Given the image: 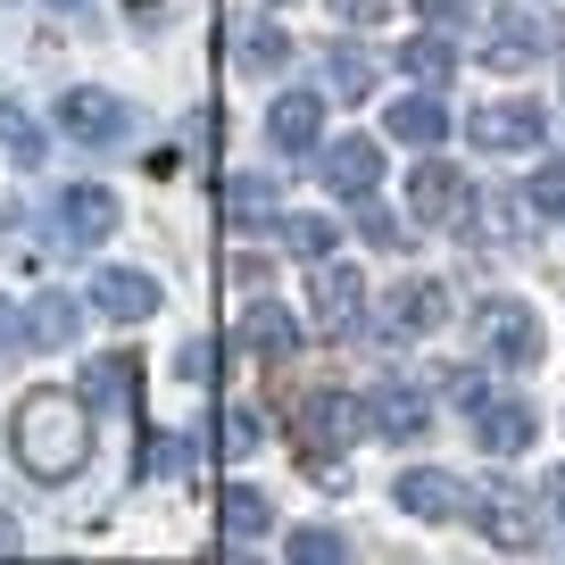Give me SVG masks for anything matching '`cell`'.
Returning a JSON list of instances; mask_svg holds the SVG:
<instances>
[{"mask_svg":"<svg viewBox=\"0 0 565 565\" xmlns=\"http://www.w3.org/2000/svg\"><path fill=\"white\" fill-rule=\"evenodd\" d=\"M548 51H557V25H548V18H524V9H499V18H491V42H482V58H491L499 75L532 67V58H548Z\"/></svg>","mask_w":565,"mask_h":565,"instance_id":"9","label":"cell"},{"mask_svg":"<svg viewBox=\"0 0 565 565\" xmlns=\"http://www.w3.org/2000/svg\"><path fill=\"white\" fill-rule=\"evenodd\" d=\"M308 308H317L324 333H358V308H366V275H358V266H341V258H317Z\"/></svg>","mask_w":565,"mask_h":565,"instance_id":"12","label":"cell"},{"mask_svg":"<svg viewBox=\"0 0 565 565\" xmlns=\"http://www.w3.org/2000/svg\"><path fill=\"white\" fill-rule=\"evenodd\" d=\"M366 424L383 441H424V433H433V391L407 383V374H383V383L366 391Z\"/></svg>","mask_w":565,"mask_h":565,"instance_id":"4","label":"cell"},{"mask_svg":"<svg viewBox=\"0 0 565 565\" xmlns=\"http://www.w3.org/2000/svg\"><path fill=\"white\" fill-rule=\"evenodd\" d=\"M291 433H300V449H308V475H333V458L366 433V399H350V391H300Z\"/></svg>","mask_w":565,"mask_h":565,"instance_id":"2","label":"cell"},{"mask_svg":"<svg viewBox=\"0 0 565 565\" xmlns=\"http://www.w3.org/2000/svg\"><path fill=\"white\" fill-rule=\"evenodd\" d=\"M391 0H333V18H350V25H366V18H383Z\"/></svg>","mask_w":565,"mask_h":565,"instance_id":"35","label":"cell"},{"mask_svg":"<svg viewBox=\"0 0 565 565\" xmlns=\"http://www.w3.org/2000/svg\"><path fill=\"white\" fill-rule=\"evenodd\" d=\"M541 134H548L541 100H482L475 117H466V141H475V150H541Z\"/></svg>","mask_w":565,"mask_h":565,"instance_id":"5","label":"cell"},{"mask_svg":"<svg viewBox=\"0 0 565 565\" xmlns=\"http://www.w3.org/2000/svg\"><path fill=\"white\" fill-rule=\"evenodd\" d=\"M399 67L416 75V84H449V75H458V42L449 34H416V42H399Z\"/></svg>","mask_w":565,"mask_h":565,"instance_id":"25","label":"cell"},{"mask_svg":"<svg viewBox=\"0 0 565 565\" xmlns=\"http://www.w3.org/2000/svg\"><path fill=\"white\" fill-rule=\"evenodd\" d=\"M532 209H541V216H565V159H541V167H532Z\"/></svg>","mask_w":565,"mask_h":565,"instance_id":"31","label":"cell"},{"mask_svg":"<svg viewBox=\"0 0 565 565\" xmlns=\"http://www.w3.org/2000/svg\"><path fill=\"white\" fill-rule=\"evenodd\" d=\"M9 449L34 482H75L92 458V399L75 391H25L9 416Z\"/></svg>","mask_w":565,"mask_h":565,"instance_id":"1","label":"cell"},{"mask_svg":"<svg viewBox=\"0 0 565 565\" xmlns=\"http://www.w3.org/2000/svg\"><path fill=\"white\" fill-rule=\"evenodd\" d=\"M416 9H424L433 25H458V18H466V0H416Z\"/></svg>","mask_w":565,"mask_h":565,"instance_id":"36","label":"cell"},{"mask_svg":"<svg viewBox=\"0 0 565 565\" xmlns=\"http://www.w3.org/2000/svg\"><path fill=\"white\" fill-rule=\"evenodd\" d=\"M134 391H141V358H100V366H92V383H84V399L92 407H134Z\"/></svg>","mask_w":565,"mask_h":565,"instance_id":"24","label":"cell"},{"mask_svg":"<svg viewBox=\"0 0 565 565\" xmlns=\"http://www.w3.org/2000/svg\"><path fill=\"white\" fill-rule=\"evenodd\" d=\"M391 499H399L407 515H424V524H449V515L475 508V491H466L458 475H441V466H407V475L391 482Z\"/></svg>","mask_w":565,"mask_h":565,"instance_id":"11","label":"cell"},{"mask_svg":"<svg viewBox=\"0 0 565 565\" xmlns=\"http://www.w3.org/2000/svg\"><path fill=\"white\" fill-rule=\"evenodd\" d=\"M0 150L18 167H42V150H51V134H42V117L25 100H0Z\"/></svg>","mask_w":565,"mask_h":565,"instance_id":"21","label":"cell"},{"mask_svg":"<svg viewBox=\"0 0 565 565\" xmlns=\"http://www.w3.org/2000/svg\"><path fill=\"white\" fill-rule=\"evenodd\" d=\"M175 366H183V383H209L216 350H209V341H183V358H175Z\"/></svg>","mask_w":565,"mask_h":565,"instance_id":"34","label":"cell"},{"mask_svg":"<svg viewBox=\"0 0 565 565\" xmlns=\"http://www.w3.org/2000/svg\"><path fill=\"white\" fill-rule=\"evenodd\" d=\"M225 216L233 225H275V175H233L225 183Z\"/></svg>","mask_w":565,"mask_h":565,"instance_id":"27","label":"cell"},{"mask_svg":"<svg viewBox=\"0 0 565 565\" xmlns=\"http://www.w3.org/2000/svg\"><path fill=\"white\" fill-rule=\"evenodd\" d=\"M282 249H291V258H333V242H341V233H333V216H282Z\"/></svg>","mask_w":565,"mask_h":565,"instance_id":"28","label":"cell"},{"mask_svg":"<svg viewBox=\"0 0 565 565\" xmlns=\"http://www.w3.org/2000/svg\"><path fill=\"white\" fill-rule=\"evenodd\" d=\"M466 416H475V441L491 449V458H515V449L532 441V407L524 399H491V391H482Z\"/></svg>","mask_w":565,"mask_h":565,"instance_id":"16","label":"cell"},{"mask_svg":"<svg viewBox=\"0 0 565 565\" xmlns=\"http://www.w3.org/2000/svg\"><path fill=\"white\" fill-rule=\"evenodd\" d=\"M266 524H275V499L249 491V482H233V491H225V541H233V548H249Z\"/></svg>","mask_w":565,"mask_h":565,"instance_id":"23","label":"cell"},{"mask_svg":"<svg viewBox=\"0 0 565 565\" xmlns=\"http://www.w3.org/2000/svg\"><path fill=\"white\" fill-rule=\"evenodd\" d=\"M275 9H282V0H275Z\"/></svg>","mask_w":565,"mask_h":565,"instance_id":"38","label":"cell"},{"mask_svg":"<svg viewBox=\"0 0 565 565\" xmlns=\"http://www.w3.org/2000/svg\"><path fill=\"white\" fill-rule=\"evenodd\" d=\"M266 141L291 150V159L317 150V141H324V92H282V100L266 108Z\"/></svg>","mask_w":565,"mask_h":565,"instance_id":"15","label":"cell"},{"mask_svg":"<svg viewBox=\"0 0 565 565\" xmlns=\"http://www.w3.org/2000/svg\"><path fill=\"white\" fill-rule=\"evenodd\" d=\"M324 84H333V100H366L374 92V58L358 51V42H333V51H324Z\"/></svg>","mask_w":565,"mask_h":565,"instance_id":"26","label":"cell"},{"mask_svg":"<svg viewBox=\"0 0 565 565\" xmlns=\"http://www.w3.org/2000/svg\"><path fill=\"white\" fill-rule=\"evenodd\" d=\"M84 308H100V317H117V324H141V317H159V282L141 275V266H100Z\"/></svg>","mask_w":565,"mask_h":565,"instance_id":"13","label":"cell"},{"mask_svg":"<svg viewBox=\"0 0 565 565\" xmlns=\"http://www.w3.org/2000/svg\"><path fill=\"white\" fill-rule=\"evenodd\" d=\"M475 333H482V350H491L499 366H532V358H541V317H532L524 300H482Z\"/></svg>","mask_w":565,"mask_h":565,"instance_id":"6","label":"cell"},{"mask_svg":"<svg viewBox=\"0 0 565 565\" xmlns=\"http://www.w3.org/2000/svg\"><path fill=\"white\" fill-rule=\"evenodd\" d=\"M548 491H557V508H565V475H557V482H548Z\"/></svg>","mask_w":565,"mask_h":565,"instance_id":"37","label":"cell"},{"mask_svg":"<svg viewBox=\"0 0 565 565\" xmlns=\"http://www.w3.org/2000/svg\"><path fill=\"white\" fill-rule=\"evenodd\" d=\"M233 58H242L249 75H282L291 34H282V25H233Z\"/></svg>","mask_w":565,"mask_h":565,"instance_id":"22","label":"cell"},{"mask_svg":"<svg viewBox=\"0 0 565 565\" xmlns=\"http://www.w3.org/2000/svg\"><path fill=\"white\" fill-rule=\"evenodd\" d=\"M216 449H225V458H249V449H258V416H249V407H233V416H225V441H216Z\"/></svg>","mask_w":565,"mask_h":565,"instance_id":"32","label":"cell"},{"mask_svg":"<svg viewBox=\"0 0 565 565\" xmlns=\"http://www.w3.org/2000/svg\"><path fill=\"white\" fill-rule=\"evenodd\" d=\"M18 350H25V308L0 300V358H18Z\"/></svg>","mask_w":565,"mask_h":565,"instance_id":"33","label":"cell"},{"mask_svg":"<svg viewBox=\"0 0 565 565\" xmlns=\"http://www.w3.org/2000/svg\"><path fill=\"white\" fill-rule=\"evenodd\" d=\"M291 557H300V565H317V557H350V541H341L333 524H300V532H291Z\"/></svg>","mask_w":565,"mask_h":565,"instance_id":"30","label":"cell"},{"mask_svg":"<svg viewBox=\"0 0 565 565\" xmlns=\"http://www.w3.org/2000/svg\"><path fill=\"white\" fill-rule=\"evenodd\" d=\"M441 134H449V108L433 100V92H407V100H391V141H407V150H433Z\"/></svg>","mask_w":565,"mask_h":565,"instance_id":"20","label":"cell"},{"mask_svg":"<svg viewBox=\"0 0 565 565\" xmlns=\"http://www.w3.org/2000/svg\"><path fill=\"white\" fill-rule=\"evenodd\" d=\"M117 192H108V183H67V192H58V242L67 249H100L108 233H117Z\"/></svg>","mask_w":565,"mask_h":565,"instance_id":"7","label":"cell"},{"mask_svg":"<svg viewBox=\"0 0 565 565\" xmlns=\"http://www.w3.org/2000/svg\"><path fill=\"white\" fill-rule=\"evenodd\" d=\"M242 350L258 358V366H282V358L300 350V324H291V308H275V300L242 308Z\"/></svg>","mask_w":565,"mask_h":565,"instance_id":"17","label":"cell"},{"mask_svg":"<svg viewBox=\"0 0 565 565\" xmlns=\"http://www.w3.org/2000/svg\"><path fill=\"white\" fill-rule=\"evenodd\" d=\"M75 333H84V300H75V291H42V300L25 308V350H67Z\"/></svg>","mask_w":565,"mask_h":565,"instance_id":"19","label":"cell"},{"mask_svg":"<svg viewBox=\"0 0 565 565\" xmlns=\"http://www.w3.org/2000/svg\"><path fill=\"white\" fill-rule=\"evenodd\" d=\"M317 175H324V192H333V200H366L374 183H383V150H374L366 134H341V141H324V150H317Z\"/></svg>","mask_w":565,"mask_h":565,"instance_id":"8","label":"cell"},{"mask_svg":"<svg viewBox=\"0 0 565 565\" xmlns=\"http://www.w3.org/2000/svg\"><path fill=\"white\" fill-rule=\"evenodd\" d=\"M407 209H416L424 225H466L475 192H466V175H458L449 159H424L416 175H407Z\"/></svg>","mask_w":565,"mask_h":565,"instance_id":"10","label":"cell"},{"mask_svg":"<svg viewBox=\"0 0 565 565\" xmlns=\"http://www.w3.org/2000/svg\"><path fill=\"white\" fill-rule=\"evenodd\" d=\"M466 515H475L499 548H532V541H541V524H532V508L515 491H475V508H466Z\"/></svg>","mask_w":565,"mask_h":565,"instance_id":"18","label":"cell"},{"mask_svg":"<svg viewBox=\"0 0 565 565\" xmlns=\"http://www.w3.org/2000/svg\"><path fill=\"white\" fill-rule=\"evenodd\" d=\"M358 233H366L374 249H407V225H399V216H391V209H383V200H374V192L358 200Z\"/></svg>","mask_w":565,"mask_h":565,"instance_id":"29","label":"cell"},{"mask_svg":"<svg viewBox=\"0 0 565 565\" xmlns=\"http://www.w3.org/2000/svg\"><path fill=\"white\" fill-rule=\"evenodd\" d=\"M441 317H449V291L441 282H399V291H391L383 300V333L391 341H424V333H441Z\"/></svg>","mask_w":565,"mask_h":565,"instance_id":"14","label":"cell"},{"mask_svg":"<svg viewBox=\"0 0 565 565\" xmlns=\"http://www.w3.org/2000/svg\"><path fill=\"white\" fill-rule=\"evenodd\" d=\"M58 134L84 141V150H117V141L134 134V108H125L117 92H100V84H75L67 100H58Z\"/></svg>","mask_w":565,"mask_h":565,"instance_id":"3","label":"cell"}]
</instances>
